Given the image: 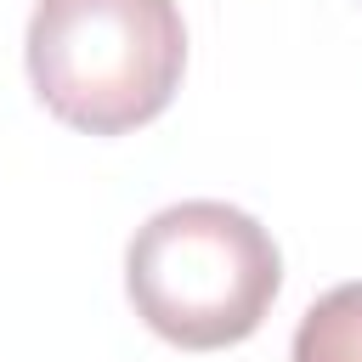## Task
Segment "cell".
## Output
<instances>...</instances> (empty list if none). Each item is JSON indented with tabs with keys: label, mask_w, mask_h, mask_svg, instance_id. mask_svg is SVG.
Returning a JSON list of instances; mask_svg holds the SVG:
<instances>
[{
	"label": "cell",
	"mask_w": 362,
	"mask_h": 362,
	"mask_svg": "<svg viewBox=\"0 0 362 362\" xmlns=\"http://www.w3.org/2000/svg\"><path fill=\"white\" fill-rule=\"evenodd\" d=\"M124 288L158 339L181 351H221L266 322L283 288V255L249 209L187 198L130 238Z\"/></svg>",
	"instance_id": "cell-1"
},
{
	"label": "cell",
	"mask_w": 362,
	"mask_h": 362,
	"mask_svg": "<svg viewBox=\"0 0 362 362\" xmlns=\"http://www.w3.org/2000/svg\"><path fill=\"white\" fill-rule=\"evenodd\" d=\"M34 96L85 136H124L170 107L187 68L175 0H40L28 17Z\"/></svg>",
	"instance_id": "cell-2"
},
{
	"label": "cell",
	"mask_w": 362,
	"mask_h": 362,
	"mask_svg": "<svg viewBox=\"0 0 362 362\" xmlns=\"http://www.w3.org/2000/svg\"><path fill=\"white\" fill-rule=\"evenodd\" d=\"M288 362H362V283L328 288L300 317Z\"/></svg>",
	"instance_id": "cell-3"
}]
</instances>
